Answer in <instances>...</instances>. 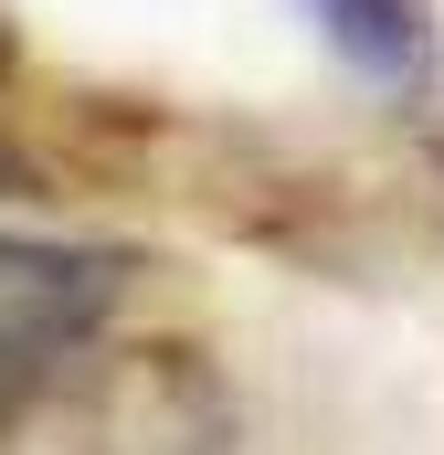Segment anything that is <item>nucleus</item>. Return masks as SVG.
Masks as SVG:
<instances>
[{"mask_svg": "<svg viewBox=\"0 0 444 455\" xmlns=\"http://www.w3.org/2000/svg\"><path fill=\"white\" fill-rule=\"evenodd\" d=\"M21 75V32H11V11H0V85Z\"/></svg>", "mask_w": 444, "mask_h": 455, "instance_id": "nucleus-3", "label": "nucleus"}, {"mask_svg": "<svg viewBox=\"0 0 444 455\" xmlns=\"http://www.w3.org/2000/svg\"><path fill=\"white\" fill-rule=\"evenodd\" d=\"M297 11L318 21V43L360 85H381V96H424L434 85V11L424 0H297Z\"/></svg>", "mask_w": 444, "mask_h": 455, "instance_id": "nucleus-2", "label": "nucleus"}, {"mask_svg": "<svg viewBox=\"0 0 444 455\" xmlns=\"http://www.w3.org/2000/svg\"><path fill=\"white\" fill-rule=\"evenodd\" d=\"M138 286L127 243H53V233H0V435H21L116 329Z\"/></svg>", "mask_w": 444, "mask_h": 455, "instance_id": "nucleus-1", "label": "nucleus"}]
</instances>
